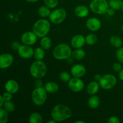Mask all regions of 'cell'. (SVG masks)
I'll return each mask as SVG.
<instances>
[{
  "label": "cell",
  "mask_w": 123,
  "mask_h": 123,
  "mask_svg": "<svg viewBox=\"0 0 123 123\" xmlns=\"http://www.w3.org/2000/svg\"><path fill=\"white\" fill-rule=\"evenodd\" d=\"M52 118L56 122H61L70 118L72 115V111L70 108L63 104L55 105L50 112Z\"/></svg>",
  "instance_id": "1"
},
{
  "label": "cell",
  "mask_w": 123,
  "mask_h": 123,
  "mask_svg": "<svg viewBox=\"0 0 123 123\" xmlns=\"http://www.w3.org/2000/svg\"><path fill=\"white\" fill-rule=\"evenodd\" d=\"M30 72L33 78L36 79H42L46 74L48 68L43 61L42 60H37L31 64Z\"/></svg>",
  "instance_id": "2"
},
{
  "label": "cell",
  "mask_w": 123,
  "mask_h": 123,
  "mask_svg": "<svg viewBox=\"0 0 123 123\" xmlns=\"http://www.w3.org/2000/svg\"><path fill=\"white\" fill-rule=\"evenodd\" d=\"M50 29V24L46 19H41L37 20L32 26V31L38 37H45L49 33Z\"/></svg>",
  "instance_id": "3"
},
{
  "label": "cell",
  "mask_w": 123,
  "mask_h": 123,
  "mask_svg": "<svg viewBox=\"0 0 123 123\" xmlns=\"http://www.w3.org/2000/svg\"><path fill=\"white\" fill-rule=\"evenodd\" d=\"M72 51L70 47L67 44L61 43L56 46L53 51L54 58L58 60H67L72 56Z\"/></svg>",
  "instance_id": "4"
},
{
  "label": "cell",
  "mask_w": 123,
  "mask_h": 123,
  "mask_svg": "<svg viewBox=\"0 0 123 123\" xmlns=\"http://www.w3.org/2000/svg\"><path fill=\"white\" fill-rule=\"evenodd\" d=\"M47 91L43 87L36 88L31 93V100L36 106L43 105L48 97Z\"/></svg>",
  "instance_id": "5"
},
{
  "label": "cell",
  "mask_w": 123,
  "mask_h": 123,
  "mask_svg": "<svg viewBox=\"0 0 123 123\" xmlns=\"http://www.w3.org/2000/svg\"><path fill=\"white\" fill-rule=\"evenodd\" d=\"M90 8L96 14H104L107 13L109 6L106 0H92L90 4Z\"/></svg>",
  "instance_id": "6"
},
{
  "label": "cell",
  "mask_w": 123,
  "mask_h": 123,
  "mask_svg": "<svg viewBox=\"0 0 123 123\" xmlns=\"http://www.w3.org/2000/svg\"><path fill=\"white\" fill-rule=\"evenodd\" d=\"M98 82L101 88L104 90H108L113 88L116 85L117 80L114 74H107L102 76Z\"/></svg>",
  "instance_id": "7"
},
{
  "label": "cell",
  "mask_w": 123,
  "mask_h": 123,
  "mask_svg": "<svg viewBox=\"0 0 123 123\" xmlns=\"http://www.w3.org/2000/svg\"><path fill=\"white\" fill-rule=\"evenodd\" d=\"M67 12L62 8H57L51 12L49 16V20L54 24H60L66 19Z\"/></svg>",
  "instance_id": "8"
},
{
  "label": "cell",
  "mask_w": 123,
  "mask_h": 123,
  "mask_svg": "<svg viewBox=\"0 0 123 123\" xmlns=\"http://www.w3.org/2000/svg\"><path fill=\"white\" fill-rule=\"evenodd\" d=\"M68 86L71 91L73 92H79L84 88L85 84L80 78L73 77L68 82Z\"/></svg>",
  "instance_id": "9"
},
{
  "label": "cell",
  "mask_w": 123,
  "mask_h": 123,
  "mask_svg": "<svg viewBox=\"0 0 123 123\" xmlns=\"http://www.w3.org/2000/svg\"><path fill=\"white\" fill-rule=\"evenodd\" d=\"M37 37V35L33 31H27L22 35L21 41L24 44L31 46L36 43Z\"/></svg>",
  "instance_id": "10"
},
{
  "label": "cell",
  "mask_w": 123,
  "mask_h": 123,
  "mask_svg": "<svg viewBox=\"0 0 123 123\" xmlns=\"http://www.w3.org/2000/svg\"><path fill=\"white\" fill-rule=\"evenodd\" d=\"M18 53L21 58L25 59L31 58L32 57L34 53V50L30 46L23 44L20 46L18 50Z\"/></svg>",
  "instance_id": "11"
},
{
  "label": "cell",
  "mask_w": 123,
  "mask_h": 123,
  "mask_svg": "<svg viewBox=\"0 0 123 123\" xmlns=\"http://www.w3.org/2000/svg\"><path fill=\"white\" fill-rule=\"evenodd\" d=\"M14 61L13 55L10 54H1L0 56V67L2 69H6L12 66Z\"/></svg>",
  "instance_id": "12"
},
{
  "label": "cell",
  "mask_w": 123,
  "mask_h": 123,
  "mask_svg": "<svg viewBox=\"0 0 123 123\" xmlns=\"http://www.w3.org/2000/svg\"><path fill=\"white\" fill-rule=\"evenodd\" d=\"M86 72L85 66L80 64H77L72 66L71 68V74L73 77L80 78L84 76Z\"/></svg>",
  "instance_id": "13"
},
{
  "label": "cell",
  "mask_w": 123,
  "mask_h": 123,
  "mask_svg": "<svg viewBox=\"0 0 123 123\" xmlns=\"http://www.w3.org/2000/svg\"><path fill=\"white\" fill-rule=\"evenodd\" d=\"M86 28L91 31H96L100 30L102 26L100 20L96 18H89L86 22Z\"/></svg>",
  "instance_id": "14"
},
{
  "label": "cell",
  "mask_w": 123,
  "mask_h": 123,
  "mask_svg": "<svg viewBox=\"0 0 123 123\" xmlns=\"http://www.w3.org/2000/svg\"><path fill=\"white\" fill-rule=\"evenodd\" d=\"M86 43L85 42V38L84 36L80 34L75 35L72 37L71 40V45L73 48L76 49H79Z\"/></svg>",
  "instance_id": "15"
},
{
  "label": "cell",
  "mask_w": 123,
  "mask_h": 123,
  "mask_svg": "<svg viewBox=\"0 0 123 123\" xmlns=\"http://www.w3.org/2000/svg\"><path fill=\"white\" fill-rule=\"evenodd\" d=\"M5 89L6 91L12 94H15L19 91V85L14 79H9L5 84Z\"/></svg>",
  "instance_id": "16"
},
{
  "label": "cell",
  "mask_w": 123,
  "mask_h": 123,
  "mask_svg": "<svg viewBox=\"0 0 123 123\" xmlns=\"http://www.w3.org/2000/svg\"><path fill=\"white\" fill-rule=\"evenodd\" d=\"M74 13L75 15L79 18H85L88 14L89 10L86 6L84 5H80L74 8Z\"/></svg>",
  "instance_id": "17"
},
{
  "label": "cell",
  "mask_w": 123,
  "mask_h": 123,
  "mask_svg": "<svg viewBox=\"0 0 123 123\" xmlns=\"http://www.w3.org/2000/svg\"><path fill=\"white\" fill-rule=\"evenodd\" d=\"M100 86L99 82H98L96 80L91 82L87 85L86 91H87V92L90 95H91V96L92 95H94L96 93H97V92L99 90Z\"/></svg>",
  "instance_id": "18"
},
{
  "label": "cell",
  "mask_w": 123,
  "mask_h": 123,
  "mask_svg": "<svg viewBox=\"0 0 123 123\" xmlns=\"http://www.w3.org/2000/svg\"><path fill=\"white\" fill-rule=\"evenodd\" d=\"M44 89L49 93H55L59 90V86L56 82H48L44 84Z\"/></svg>",
  "instance_id": "19"
},
{
  "label": "cell",
  "mask_w": 123,
  "mask_h": 123,
  "mask_svg": "<svg viewBox=\"0 0 123 123\" xmlns=\"http://www.w3.org/2000/svg\"><path fill=\"white\" fill-rule=\"evenodd\" d=\"M100 103V100L97 96L92 95L91 97H90L88 100V104L89 107L92 109H95L98 108Z\"/></svg>",
  "instance_id": "20"
},
{
  "label": "cell",
  "mask_w": 123,
  "mask_h": 123,
  "mask_svg": "<svg viewBox=\"0 0 123 123\" xmlns=\"http://www.w3.org/2000/svg\"><path fill=\"white\" fill-rule=\"evenodd\" d=\"M85 55H86V52L84 49H81V48L73 50L72 54V58L76 60H82L83 58H85Z\"/></svg>",
  "instance_id": "21"
},
{
  "label": "cell",
  "mask_w": 123,
  "mask_h": 123,
  "mask_svg": "<svg viewBox=\"0 0 123 123\" xmlns=\"http://www.w3.org/2000/svg\"><path fill=\"white\" fill-rule=\"evenodd\" d=\"M51 12L50 10V8L47 7L46 6H42L38 8V14L41 18H45L49 17Z\"/></svg>",
  "instance_id": "22"
},
{
  "label": "cell",
  "mask_w": 123,
  "mask_h": 123,
  "mask_svg": "<svg viewBox=\"0 0 123 123\" xmlns=\"http://www.w3.org/2000/svg\"><path fill=\"white\" fill-rule=\"evenodd\" d=\"M29 121L31 123H42L43 122V118L38 112H33L30 115Z\"/></svg>",
  "instance_id": "23"
},
{
  "label": "cell",
  "mask_w": 123,
  "mask_h": 123,
  "mask_svg": "<svg viewBox=\"0 0 123 123\" xmlns=\"http://www.w3.org/2000/svg\"><path fill=\"white\" fill-rule=\"evenodd\" d=\"M110 43L114 48H120L122 46L123 41L118 36H112L110 38Z\"/></svg>",
  "instance_id": "24"
},
{
  "label": "cell",
  "mask_w": 123,
  "mask_h": 123,
  "mask_svg": "<svg viewBox=\"0 0 123 123\" xmlns=\"http://www.w3.org/2000/svg\"><path fill=\"white\" fill-rule=\"evenodd\" d=\"M40 46L44 50H48L52 46V40L46 36L42 37L40 40Z\"/></svg>",
  "instance_id": "25"
},
{
  "label": "cell",
  "mask_w": 123,
  "mask_h": 123,
  "mask_svg": "<svg viewBox=\"0 0 123 123\" xmlns=\"http://www.w3.org/2000/svg\"><path fill=\"white\" fill-rule=\"evenodd\" d=\"M44 49L41 47V48H37L34 49V56L36 60H42L44 58L45 53H44Z\"/></svg>",
  "instance_id": "26"
},
{
  "label": "cell",
  "mask_w": 123,
  "mask_h": 123,
  "mask_svg": "<svg viewBox=\"0 0 123 123\" xmlns=\"http://www.w3.org/2000/svg\"><path fill=\"white\" fill-rule=\"evenodd\" d=\"M123 3V2L121 0H110L109 6L115 10H119L122 7Z\"/></svg>",
  "instance_id": "27"
},
{
  "label": "cell",
  "mask_w": 123,
  "mask_h": 123,
  "mask_svg": "<svg viewBox=\"0 0 123 123\" xmlns=\"http://www.w3.org/2000/svg\"><path fill=\"white\" fill-rule=\"evenodd\" d=\"M97 42V37L94 34H90L85 37V42L88 45H93Z\"/></svg>",
  "instance_id": "28"
},
{
  "label": "cell",
  "mask_w": 123,
  "mask_h": 123,
  "mask_svg": "<svg viewBox=\"0 0 123 123\" xmlns=\"http://www.w3.org/2000/svg\"><path fill=\"white\" fill-rule=\"evenodd\" d=\"M8 112L3 108H1L0 109V123H6L8 121Z\"/></svg>",
  "instance_id": "29"
},
{
  "label": "cell",
  "mask_w": 123,
  "mask_h": 123,
  "mask_svg": "<svg viewBox=\"0 0 123 123\" xmlns=\"http://www.w3.org/2000/svg\"><path fill=\"white\" fill-rule=\"evenodd\" d=\"M4 109H6L8 112H13L15 110V105L14 103L11 101H7L5 102L4 105L2 106Z\"/></svg>",
  "instance_id": "30"
},
{
  "label": "cell",
  "mask_w": 123,
  "mask_h": 123,
  "mask_svg": "<svg viewBox=\"0 0 123 123\" xmlns=\"http://www.w3.org/2000/svg\"><path fill=\"white\" fill-rule=\"evenodd\" d=\"M44 4L50 8H55L58 6L59 0H44Z\"/></svg>",
  "instance_id": "31"
},
{
  "label": "cell",
  "mask_w": 123,
  "mask_h": 123,
  "mask_svg": "<svg viewBox=\"0 0 123 123\" xmlns=\"http://www.w3.org/2000/svg\"><path fill=\"white\" fill-rule=\"evenodd\" d=\"M71 76L68 72H62L60 74V79L64 82H68L71 79Z\"/></svg>",
  "instance_id": "32"
},
{
  "label": "cell",
  "mask_w": 123,
  "mask_h": 123,
  "mask_svg": "<svg viewBox=\"0 0 123 123\" xmlns=\"http://www.w3.org/2000/svg\"><path fill=\"white\" fill-rule=\"evenodd\" d=\"M117 59L120 63L123 64V48H118L116 52Z\"/></svg>",
  "instance_id": "33"
},
{
  "label": "cell",
  "mask_w": 123,
  "mask_h": 123,
  "mask_svg": "<svg viewBox=\"0 0 123 123\" xmlns=\"http://www.w3.org/2000/svg\"><path fill=\"white\" fill-rule=\"evenodd\" d=\"M12 94H13L7 91V92L3 93V94L1 96H2V97L3 98V99L4 100L5 102H7V101H11V100L12 99V97H13Z\"/></svg>",
  "instance_id": "34"
},
{
  "label": "cell",
  "mask_w": 123,
  "mask_h": 123,
  "mask_svg": "<svg viewBox=\"0 0 123 123\" xmlns=\"http://www.w3.org/2000/svg\"><path fill=\"white\" fill-rule=\"evenodd\" d=\"M122 68H123L121 64L119 63V62L114 63V65H113V70H114L115 72H120Z\"/></svg>",
  "instance_id": "35"
},
{
  "label": "cell",
  "mask_w": 123,
  "mask_h": 123,
  "mask_svg": "<svg viewBox=\"0 0 123 123\" xmlns=\"http://www.w3.org/2000/svg\"><path fill=\"white\" fill-rule=\"evenodd\" d=\"M120 122V121L118 118L115 116L111 117L108 120V123H119Z\"/></svg>",
  "instance_id": "36"
},
{
  "label": "cell",
  "mask_w": 123,
  "mask_h": 123,
  "mask_svg": "<svg viewBox=\"0 0 123 123\" xmlns=\"http://www.w3.org/2000/svg\"><path fill=\"white\" fill-rule=\"evenodd\" d=\"M20 44L18 41H14V42H13L12 43V44H11V46H12V48L13 49V50H18L19 49V48H20Z\"/></svg>",
  "instance_id": "37"
},
{
  "label": "cell",
  "mask_w": 123,
  "mask_h": 123,
  "mask_svg": "<svg viewBox=\"0 0 123 123\" xmlns=\"http://www.w3.org/2000/svg\"><path fill=\"white\" fill-rule=\"evenodd\" d=\"M43 85V81L41 79H36L34 81V85L36 88L42 87Z\"/></svg>",
  "instance_id": "38"
},
{
  "label": "cell",
  "mask_w": 123,
  "mask_h": 123,
  "mask_svg": "<svg viewBox=\"0 0 123 123\" xmlns=\"http://www.w3.org/2000/svg\"><path fill=\"white\" fill-rule=\"evenodd\" d=\"M107 13L109 16H114L115 14V10L113 9L111 7H110V8H108V11H107Z\"/></svg>",
  "instance_id": "39"
},
{
  "label": "cell",
  "mask_w": 123,
  "mask_h": 123,
  "mask_svg": "<svg viewBox=\"0 0 123 123\" xmlns=\"http://www.w3.org/2000/svg\"><path fill=\"white\" fill-rule=\"evenodd\" d=\"M101 78H102V76H101L100 74H97L94 76V79L96 81H99L101 79Z\"/></svg>",
  "instance_id": "40"
},
{
  "label": "cell",
  "mask_w": 123,
  "mask_h": 123,
  "mask_svg": "<svg viewBox=\"0 0 123 123\" xmlns=\"http://www.w3.org/2000/svg\"><path fill=\"white\" fill-rule=\"evenodd\" d=\"M119 78H120V80H121L123 82V68L119 72Z\"/></svg>",
  "instance_id": "41"
},
{
  "label": "cell",
  "mask_w": 123,
  "mask_h": 123,
  "mask_svg": "<svg viewBox=\"0 0 123 123\" xmlns=\"http://www.w3.org/2000/svg\"><path fill=\"white\" fill-rule=\"evenodd\" d=\"M0 100H1V102H0V108H2L5 101H4V100L3 99V98H2V96H0Z\"/></svg>",
  "instance_id": "42"
},
{
  "label": "cell",
  "mask_w": 123,
  "mask_h": 123,
  "mask_svg": "<svg viewBox=\"0 0 123 123\" xmlns=\"http://www.w3.org/2000/svg\"><path fill=\"white\" fill-rule=\"evenodd\" d=\"M66 60H67V63L69 64H71L73 63V59H72L71 57H69V58H67Z\"/></svg>",
  "instance_id": "43"
},
{
  "label": "cell",
  "mask_w": 123,
  "mask_h": 123,
  "mask_svg": "<svg viewBox=\"0 0 123 123\" xmlns=\"http://www.w3.org/2000/svg\"><path fill=\"white\" fill-rule=\"evenodd\" d=\"M25 1H26L28 2H30V3H34V2H37L39 0H25Z\"/></svg>",
  "instance_id": "44"
},
{
  "label": "cell",
  "mask_w": 123,
  "mask_h": 123,
  "mask_svg": "<svg viewBox=\"0 0 123 123\" xmlns=\"http://www.w3.org/2000/svg\"><path fill=\"white\" fill-rule=\"evenodd\" d=\"M56 122V121H55V120H54V119L52 118L51 120H49V121H48V122H47V123H55Z\"/></svg>",
  "instance_id": "45"
},
{
  "label": "cell",
  "mask_w": 123,
  "mask_h": 123,
  "mask_svg": "<svg viewBox=\"0 0 123 123\" xmlns=\"http://www.w3.org/2000/svg\"><path fill=\"white\" fill-rule=\"evenodd\" d=\"M85 122L84 121H82V120H78V121H74V123H85Z\"/></svg>",
  "instance_id": "46"
},
{
  "label": "cell",
  "mask_w": 123,
  "mask_h": 123,
  "mask_svg": "<svg viewBox=\"0 0 123 123\" xmlns=\"http://www.w3.org/2000/svg\"><path fill=\"white\" fill-rule=\"evenodd\" d=\"M121 30H122V31H123V24L122 26H121Z\"/></svg>",
  "instance_id": "47"
},
{
  "label": "cell",
  "mask_w": 123,
  "mask_h": 123,
  "mask_svg": "<svg viewBox=\"0 0 123 123\" xmlns=\"http://www.w3.org/2000/svg\"><path fill=\"white\" fill-rule=\"evenodd\" d=\"M121 9H122V11L123 12V5H122V7H121Z\"/></svg>",
  "instance_id": "48"
},
{
  "label": "cell",
  "mask_w": 123,
  "mask_h": 123,
  "mask_svg": "<svg viewBox=\"0 0 123 123\" xmlns=\"http://www.w3.org/2000/svg\"></svg>",
  "instance_id": "49"
}]
</instances>
